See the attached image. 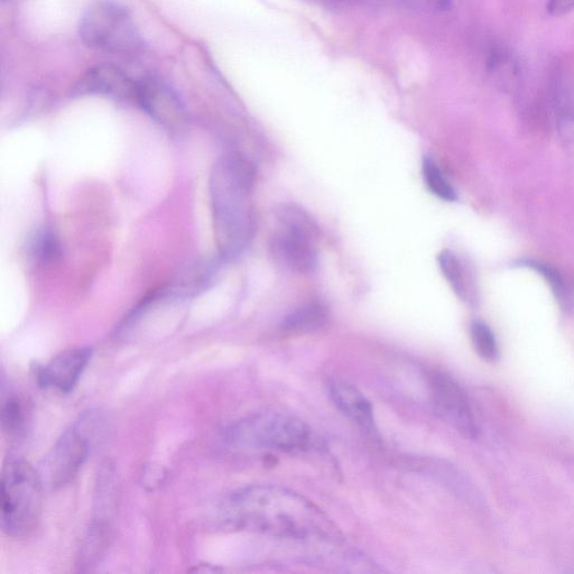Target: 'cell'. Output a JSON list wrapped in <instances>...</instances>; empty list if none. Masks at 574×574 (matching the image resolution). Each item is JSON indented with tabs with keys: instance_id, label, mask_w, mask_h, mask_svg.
<instances>
[{
	"instance_id": "6da1fadb",
	"label": "cell",
	"mask_w": 574,
	"mask_h": 574,
	"mask_svg": "<svg viewBox=\"0 0 574 574\" xmlns=\"http://www.w3.org/2000/svg\"><path fill=\"white\" fill-rule=\"evenodd\" d=\"M222 523L275 538L332 542L340 531L321 509L293 490L255 485L237 490L219 506Z\"/></svg>"
},
{
	"instance_id": "7a4b0ae2",
	"label": "cell",
	"mask_w": 574,
	"mask_h": 574,
	"mask_svg": "<svg viewBox=\"0 0 574 574\" xmlns=\"http://www.w3.org/2000/svg\"><path fill=\"white\" fill-rule=\"evenodd\" d=\"M254 180L253 165L238 154L221 157L212 170V215L219 252L226 259L242 254L254 237L251 205Z\"/></svg>"
},
{
	"instance_id": "3957f363",
	"label": "cell",
	"mask_w": 574,
	"mask_h": 574,
	"mask_svg": "<svg viewBox=\"0 0 574 574\" xmlns=\"http://www.w3.org/2000/svg\"><path fill=\"white\" fill-rule=\"evenodd\" d=\"M106 432L107 420L103 413L81 414L61 434L37 468L44 489L59 490L71 483Z\"/></svg>"
},
{
	"instance_id": "277c9868",
	"label": "cell",
	"mask_w": 574,
	"mask_h": 574,
	"mask_svg": "<svg viewBox=\"0 0 574 574\" xmlns=\"http://www.w3.org/2000/svg\"><path fill=\"white\" fill-rule=\"evenodd\" d=\"M226 441L238 449L286 453L307 452L316 444L307 423L281 412L257 413L231 424Z\"/></svg>"
},
{
	"instance_id": "5b68a950",
	"label": "cell",
	"mask_w": 574,
	"mask_h": 574,
	"mask_svg": "<svg viewBox=\"0 0 574 574\" xmlns=\"http://www.w3.org/2000/svg\"><path fill=\"white\" fill-rule=\"evenodd\" d=\"M39 472L23 458L8 457L0 481L2 530L13 538L31 533L40 520L44 492Z\"/></svg>"
},
{
	"instance_id": "8992f818",
	"label": "cell",
	"mask_w": 574,
	"mask_h": 574,
	"mask_svg": "<svg viewBox=\"0 0 574 574\" xmlns=\"http://www.w3.org/2000/svg\"><path fill=\"white\" fill-rule=\"evenodd\" d=\"M80 36L89 48L108 53H134L142 46L131 14L114 0H96L86 9Z\"/></svg>"
},
{
	"instance_id": "52a82bcc",
	"label": "cell",
	"mask_w": 574,
	"mask_h": 574,
	"mask_svg": "<svg viewBox=\"0 0 574 574\" xmlns=\"http://www.w3.org/2000/svg\"><path fill=\"white\" fill-rule=\"evenodd\" d=\"M281 230L273 238V251L279 262L291 271L304 274L316 270L319 228L307 212L295 206L279 211Z\"/></svg>"
},
{
	"instance_id": "ba28073f",
	"label": "cell",
	"mask_w": 574,
	"mask_h": 574,
	"mask_svg": "<svg viewBox=\"0 0 574 574\" xmlns=\"http://www.w3.org/2000/svg\"><path fill=\"white\" fill-rule=\"evenodd\" d=\"M435 412L440 418L468 439L477 438L479 429L468 396L447 374L433 373L430 379Z\"/></svg>"
},
{
	"instance_id": "9c48e42d",
	"label": "cell",
	"mask_w": 574,
	"mask_h": 574,
	"mask_svg": "<svg viewBox=\"0 0 574 574\" xmlns=\"http://www.w3.org/2000/svg\"><path fill=\"white\" fill-rule=\"evenodd\" d=\"M135 104L165 127L177 128L184 123L185 109L180 97L162 80H138Z\"/></svg>"
},
{
	"instance_id": "30bf717a",
	"label": "cell",
	"mask_w": 574,
	"mask_h": 574,
	"mask_svg": "<svg viewBox=\"0 0 574 574\" xmlns=\"http://www.w3.org/2000/svg\"><path fill=\"white\" fill-rule=\"evenodd\" d=\"M92 356L88 347H77L62 351L49 364L37 368V383L44 388H54L69 394L80 381Z\"/></svg>"
},
{
	"instance_id": "8fae6325",
	"label": "cell",
	"mask_w": 574,
	"mask_h": 574,
	"mask_svg": "<svg viewBox=\"0 0 574 574\" xmlns=\"http://www.w3.org/2000/svg\"><path fill=\"white\" fill-rule=\"evenodd\" d=\"M137 82L122 69L104 64L86 72L78 83L77 91L82 95H98L135 103Z\"/></svg>"
},
{
	"instance_id": "7c38bea8",
	"label": "cell",
	"mask_w": 574,
	"mask_h": 574,
	"mask_svg": "<svg viewBox=\"0 0 574 574\" xmlns=\"http://www.w3.org/2000/svg\"><path fill=\"white\" fill-rule=\"evenodd\" d=\"M329 396L337 409L351 422L372 437H377V427L372 403L358 388L344 379H333L328 386Z\"/></svg>"
},
{
	"instance_id": "4fadbf2b",
	"label": "cell",
	"mask_w": 574,
	"mask_h": 574,
	"mask_svg": "<svg viewBox=\"0 0 574 574\" xmlns=\"http://www.w3.org/2000/svg\"><path fill=\"white\" fill-rule=\"evenodd\" d=\"M109 545L108 521L96 518L83 536L77 553V568L81 572H87L98 566L105 557Z\"/></svg>"
},
{
	"instance_id": "5bb4252c",
	"label": "cell",
	"mask_w": 574,
	"mask_h": 574,
	"mask_svg": "<svg viewBox=\"0 0 574 574\" xmlns=\"http://www.w3.org/2000/svg\"><path fill=\"white\" fill-rule=\"evenodd\" d=\"M328 317V311L321 303L303 304L284 319L281 329L286 335H309L326 327Z\"/></svg>"
},
{
	"instance_id": "9a60e30c",
	"label": "cell",
	"mask_w": 574,
	"mask_h": 574,
	"mask_svg": "<svg viewBox=\"0 0 574 574\" xmlns=\"http://www.w3.org/2000/svg\"><path fill=\"white\" fill-rule=\"evenodd\" d=\"M438 262L443 276L446 277L452 290L461 300L470 301V284L466 270L459 258L450 251H443L438 257Z\"/></svg>"
},
{
	"instance_id": "2e32d148",
	"label": "cell",
	"mask_w": 574,
	"mask_h": 574,
	"mask_svg": "<svg viewBox=\"0 0 574 574\" xmlns=\"http://www.w3.org/2000/svg\"><path fill=\"white\" fill-rule=\"evenodd\" d=\"M21 397L8 396L2 406V428L8 438H21L26 428V407Z\"/></svg>"
},
{
	"instance_id": "e0dca14e",
	"label": "cell",
	"mask_w": 574,
	"mask_h": 574,
	"mask_svg": "<svg viewBox=\"0 0 574 574\" xmlns=\"http://www.w3.org/2000/svg\"><path fill=\"white\" fill-rule=\"evenodd\" d=\"M470 336L478 356L488 363H495L499 349L492 329L485 322L474 321L470 326Z\"/></svg>"
},
{
	"instance_id": "ac0fdd59",
	"label": "cell",
	"mask_w": 574,
	"mask_h": 574,
	"mask_svg": "<svg viewBox=\"0 0 574 574\" xmlns=\"http://www.w3.org/2000/svg\"><path fill=\"white\" fill-rule=\"evenodd\" d=\"M422 172L424 182L427 184L428 189L432 194H434V196L449 202L457 200L455 189H453L448 180L444 178L439 166L431 159V157H424Z\"/></svg>"
},
{
	"instance_id": "d6986e66",
	"label": "cell",
	"mask_w": 574,
	"mask_h": 574,
	"mask_svg": "<svg viewBox=\"0 0 574 574\" xmlns=\"http://www.w3.org/2000/svg\"><path fill=\"white\" fill-rule=\"evenodd\" d=\"M30 254L36 262H53L55 258L60 256V245L57 237L50 231H41L32 239Z\"/></svg>"
},
{
	"instance_id": "ffe728a7",
	"label": "cell",
	"mask_w": 574,
	"mask_h": 574,
	"mask_svg": "<svg viewBox=\"0 0 574 574\" xmlns=\"http://www.w3.org/2000/svg\"><path fill=\"white\" fill-rule=\"evenodd\" d=\"M488 68L498 82H512L518 74L517 64L508 52L494 49L490 52Z\"/></svg>"
},
{
	"instance_id": "44dd1931",
	"label": "cell",
	"mask_w": 574,
	"mask_h": 574,
	"mask_svg": "<svg viewBox=\"0 0 574 574\" xmlns=\"http://www.w3.org/2000/svg\"><path fill=\"white\" fill-rule=\"evenodd\" d=\"M525 264L534 268L535 271H538L543 277H545V280L548 281L552 287L554 294L557 295L559 302L564 304V307H567L569 302L567 290L560 274L553 270L549 265L542 264L540 262L527 261Z\"/></svg>"
},
{
	"instance_id": "7402d4cb",
	"label": "cell",
	"mask_w": 574,
	"mask_h": 574,
	"mask_svg": "<svg viewBox=\"0 0 574 574\" xmlns=\"http://www.w3.org/2000/svg\"><path fill=\"white\" fill-rule=\"evenodd\" d=\"M574 0H549L548 11L552 16H562L572 11Z\"/></svg>"
},
{
	"instance_id": "603a6c76",
	"label": "cell",
	"mask_w": 574,
	"mask_h": 574,
	"mask_svg": "<svg viewBox=\"0 0 574 574\" xmlns=\"http://www.w3.org/2000/svg\"><path fill=\"white\" fill-rule=\"evenodd\" d=\"M4 2H11V0H4Z\"/></svg>"
}]
</instances>
